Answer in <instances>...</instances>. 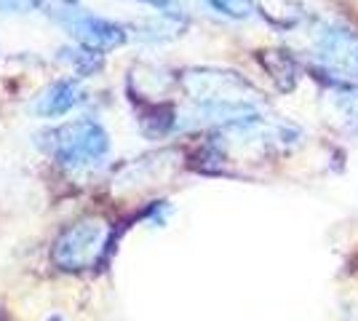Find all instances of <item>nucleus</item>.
Returning a JSON list of instances; mask_svg holds the SVG:
<instances>
[{
	"instance_id": "f257e3e1",
	"label": "nucleus",
	"mask_w": 358,
	"mask_h": 321,
	"mask_svg": "<svg viewBox=\"0 0 358 321\" xmlns=\"http://www.w3.org/2000/svg\"><path fill=\"white\" fill-rule=\"evenodd\" d=\"M310 59L334 83H358V32L340 22H318L310 30Z\"/></svg>"
},
{
	"instance_id": "f03ea898",
	"label": "nucleus",
	"mask_w": 358,
	"mask_h": 321,
	"mask_svg": "<svg viewBox=\"0 0 358 321\" xmlns=\"http://www.w3.org/2000/svg\"><path fill=\"white\" fill-rule=\"evenodd\" d=\"M110 148L105 129L96 121L78 118L48 131V153L59 161L62 166L80 169L96 164Z\"/></svg>"
},
{
	"instance_id": "7ed1b4c3",
	"label": "nucleus",
	"mask_w": 358,
	"mask_h": 321,
	"mask_svg": "<svg viewBox=\"0 0 358 321\" xmlns=\"http://www.w3.org/2000/svg\"><path fill=\"white\" fill-rule=\"evenodd\" d=\"M107 228L99 220H78L75 225L64 228L54 244V262L62 271H83L91 268L99 249L105 246Z\"/></svg>"
},
{
	"instance_id": "20e7f679",
	"label": "nucleus",
	"mask_w": 358,
	"mask_h": 321,
	"mask_svg": "<svg viewBox=\"0 0 358 321\" xmlns=\"http://www.w3.org/2000/svg\"><path fill=\"white\" fill-rule=\"evenodd\" d=\"M54 16H57L59 24H64L70 30V35H75L91 51H107V48H115L126 41V30L120 24L107 22L102 16L86 14V11L75 8L70 3L54 8Z\"/></svg>"
},
{
	"instance_id": "39448f33",
	"label": "nucleus",
	"mask_w": 358,
	"mask_h": 321,
	"mask_svg": "<svg viewBox=\"0 0 358 321\" xmlns=\"http://www.w3.org/2000/svg\"><path fill=\"white\" fill-rule=\"evenodd\" d=\"M324 105L331 121L337 126L358 137V86L356 83H334L327 94H324Z\"/></svg>"
},
{
	"instance_id": "423d86ee",
	"label": "nucleus",
	"mask_w": 358,
	"mask_h": 321,
	"mask_svg": "<svg viewBox=\"0 0 358 321\" xmlns=\"http://www.w3.org/2000/svg\"><path fill=\"white\" fill-rule=\"evenodd\" d=\"M80 102V86L75 80H57L54 86H48L45 94L38 99L35 113L43 118H59L64 113H70Z\"/></svg>"
},
{
	"instance_id": "0eeeda50",
	"label": "nucleus",
	"mask_w": 358,
	"mask_h": 321,
	"mask_svg": "<svg viewBox=\"0 0 358 321\" xmlns=\"http://www.w3.org/2000/svg\"><path fill=\"white\" fill-rule=\"evenodd\" d=\"M214 11L230 19H252L257 14V3L254 0H211Z\"/></svg>"
},
{
	"instance_id": "6e6552de",
	"label": "nucleus",
	"mask_w": 358,
	"mask_h": 321,
	"mask_svg": "<svg viewBox=\"0 0 358 321\" xmlns=\"http://www.w3.org/2000/svg\"><path fill=\"white\" fill-rule=\"evenodd\" d=\"M38 6V0H0V11H14V14H19V11H30V8H35Z\"/></svg>"
}]
</instances>
